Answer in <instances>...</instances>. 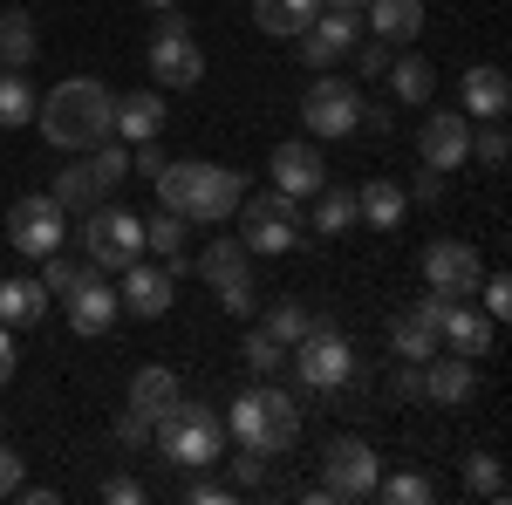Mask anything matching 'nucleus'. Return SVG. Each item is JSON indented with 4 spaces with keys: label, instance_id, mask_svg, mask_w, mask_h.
<instances>
[{
    "label": "nucleus",
    "instance_id": "1",
    "mask_svg": "<svg viewBox=\"0 0 512 505\" xmlns=\"http://www.w3.org/2000/svg\"><path fill=\"white\" fill-rule=\"evenodd\" d=\"M41 137L55 151H89L103 137H117V96L96 76H69L41 96Z\"/></svg>",
    "mask_w": 512,
    "mask_h": 505
},
{
    "label": "nucleus",
    "instance_id": "2",
    "mask_svg": "<svg viewBox=\"0 0 512 505\" xmlns=\"http://www.w3.org/2000/svg\"><path fill=\"white\" fill-rule=\"evenodd\" d=\"M151 185H158L164 212H178V219H192V226L233 219L239 198H246V178H239V171H226V164H205V157H171Z\"/></svg>",
    "mask_w": 512,
    "mask_h": 505
},
{
    "label": "nucleus",
    "instance_id": "3",
    "mask_svg": "<svg viewBox=\"0 0 512 505\" xmlns=\"http://www.w3.org/2000/svg\"><path fill=\"white\" fill-rule=\"evenodd\" d=\"M246 451H260V458H274V451H294V437H301V403L274 383H253L246 396H233V417H226Z\"/></svg>",
    "mask_w": 512,
    "mask_h": 505
},
{
    "label": "nucleus",
    "instance_id": "4",
    "mask_svg": "<svg viewBox=\"0 0 512 505\" xmlns=\"http://www.w3.org/2000/svg\"><path fill=\"white\" fill-rule=\"evenodd\" d=\"M151 437H158L164 458L185 465V471L219 465V451H226V424H219L205 403H185V396H171L158 417H151Z\"/></svg>",
    "mask_w": 512,
    "mask_h": 505
},
{
    "label": "nucleus",
    "instance_id": "5",
    "mask_svg": "<svg viewBox=\"0 0 512 505\" xmlns=\"http://www.w3.org/2000/svg\"><path fill=\"white\" fill-rule=\"evenodd\" d=\"M294 376L315 396H349L362 383V355H355V342L335 321H308V335L294 342Z\"/></svg>",
    "mask_w": 512,
    "mask_h": 505
},
{
    "label": "nucleus",
    "instance_id": "6",
    "mask_svg": "<svg viewBox=\"0 0 512 505\" xmlns=\"http://www.w3.org/2000/svg\"><path fill=\"white\" fill-rule=\"evenodd\" d=\"M82 253L96 273H123L130 260H144V219L123 205H96L82 212Z\"/></svg>",
    "mask_w": 512,
    "mask_h": 505
},
{
    "label": "nucleus",
    "instance_id": "7",
    "mask_svg": "<svg viewBox=\"0 0 512 505\" xmlns=\"http://www.w3.org/2000/svg\"><path fill=\"white\" fill-rule=\"evenodd\" d=\"M294 205L301 198H287V192L239 198V239H246V253H294L301 246V212Z\"/></svg>",
    "mask_w": 512,
    "mask_h": 505
},
{
    "label": "nucleus",
    "instance_id": "8",
    "mask_svg": "<svg viewBox=\"0 0 512 505\" xmlns=\"http://www.w3.org/2000/svg\"><path fill=\"white\" fill-rule=\"evenodd\" d=\"M151 76H158L164 89H198V76H205L198 35L185 28V14H178V7H164L158 28H151Z\"/></svg>",
    "mask_w": 512,
    "mask_h": 505
},
{
    "label": "nucleus",
    "instance_id": "9",
    "mask_svg": "<svg viewBox=\"0 0 512 505\" xmlns=\"http://www.w3.org/2000/svg\"><path fill=\"white\" fill-rule=\"evenodd\" d=\"M301 123L315 130V137H355V123H362V89L349 76H328L321 69L308 82V96H301Z\"/></svg>",
    "mask_w": 512,
    "mask_h": 505
},
{
    "label": "nucleus",
    "instance_id": "10",
    "mask_svg": "<svg viewBox=\"0 0 512 505\" xmlns=\"http://www.w3.org/2000/svg\"><path fill=\"white\" fill-rule=\"evenodd\" d=\"M62 205H55V192H28L14 198V212H7V246L14 253H28V260H48L55 246H62Z\"/></svg>",
    "mask_w": 512,
    "mask_h": 505
},
{
    "label": "nucleus",
    "instance_id": "11",
    "mask_svg": "<svg viewBox=\"0 0 512 505\" xmlns=\"http://www.w3.org/2000/svg\"><path fill=\"white\" fill-rule=\"evenodd\" d=\"M294 41H301V62L321 76V69H335L355 41H362V7H321V14H315V21H308Z\"/></svg>",
    "mask_w": 512,
    "mask_h": 505
},
{
    "label": "nucleus",
    "instance_id": "12",
    "mask_svg": "<svg viewBox=\"0 0 512 505\" xmlns=\"http://www.w3.org/2000/svg\"><path fill=\"white\" fill-rule=\"evenodd\" d=\"M376 451L362 444V437H335L328 451H321V492L328 499H369L376 492Z\"/></svg>",
    "mask_w": 512,
    "mask_h": 505
},
{
    "label": "nucleus",
    "instance_id": "13",
    "mask_svg": "<svg viewBox=\"0 0 512 505\" xmlns=\"http://www.w3.org/2000/svg\"><path fill=\"white\" fill-rule=\"evenodd\" d=\"M424 280H431L437 294L465 301V294H478V280H485V260H478L472 239H431L424 246Z\"/></svg>",
    "mask_w": 512,
    "mask_h": 505
},
{
    "label": "nucleus",
    "instance_id": "14",
    "mask_svg": "<svg viewBox=\"0 0 512 505\" xmlns=\"http://www.w3.org/2000/svg\"><path fill=\"white\" fill-rule=\"evenodd\" d=\"M444 308H451V294H424L410 314H396L390 321V349H396V362H431L444 342H437V328H444Z\"/></svg>",
    "mask_w": 512,
    "mask_h": 505
},
{
    "label": "nucleus",
    "instance_id": "15",
    "mask_svg": "<svg viewBox=\"0 0 512 505\" xmlns=\"http://www.w3.org/2000/svg\"><path fill=\"white\" fill-rule=\"evenodd\" d=\"M417 157H424L431 171L465 164V157H472V117H465V110H431L424 130H417Z\"/></svg>",
    "mask_w": 512,
    "mask_h": 505
},
{
    "label": "nucleus",
    "instance_id": "16",
    "mask_svg": "<svg viewBox=\"0 0 512 505\" xmlns=\"http://www.w3.org/2000/svg\"><path fill=\"white\" fill-rule=\"evenodd\" d=\"M117 314H123L117 287H110V280H103L96 267L76 273V287H69V328H76V335H103Z\"/></svg>",
    "mask_w": 512,
    "mask_h": 505
},
{
    "label": "nucleus",
    "instance_id": "17",
    "mask_svg": "<svg viewBox=\"0 0 512 505\" xmlns=\"http://www.w3.org/2000/svg\"><path fill=\"white\" fill-rule=\"evenodd\" d=\"M171 280H178L171 267H144V260H130V267H123L117 301L137 314V321H158V314H171Z\"/></svg>",
    "mask_w": 512,
    "mask_h": 505
},
{
    "label": "nucleus",
    "instance_id": "18",
    "mask_svg": "<svg viewBox=\"0 0 512 505\" xmlns=\"http://www.w3.org/2000/svg\"><path fill=\"white\" fill-rule=\"evenodd\" d=\"M321 185H328V164H321V151L308 144V137H294V144H280V151H274V192L315 198Z\"/></svg>",
    "mask_w": 512,
    "mask_h": 505
},
{
    "label": "nucleus",
    "instance_id": "19",
    "mask_svg": "<svg viewBox=\"0 0 512 505\" xmlns=\"http://www.w3.org/2000/svg\"><path fill=\"white\" fill-rule=\"evenodd\" d=\"M437 342L451 355H465V362H478V355H492V342H499V321L492 314L465 308V301H451L444 308V328H437Z\"/></svg>",
    "mask_w": 512,
    "mask_h": 505
},
{
    "label": "nucleus",
    "instance_id": "20",
    "mask_svg": "<svg viewBox=\"0 0 512 505\" xmlns=\"http://www.w3.org/2000/svg\"><path fill=\"white\" fill-rule=\"evenodd\" d=\"M458 103H465V117L499 123V117L512 110V82H506V69H492V62H472V69H465V82H458Z\"/></svg>",
    "mask_w": 512,
    "mask_h": 505
},
{
    "label": "nucleus",
    "instance_id": "21",
    "mask_svg": "<svg viewBox=\"0 0 512 505\" xmlns=\"http://www.w3.org/2000/svg\"><path fill=\"white\" fill-rule=\"evenodd\" d=\"M403 205H410V192H403V185L369 178V185L355 192V219H362V226H376V233H396V226H403Z\"/></svg>",
    "mask_w": 512,
    "mask_h": 505
},
{
    "label": "nucleus",
    "instance_id": "22",
    "mask_svg": "<svg viewBox=\"0 0 512 505\" xmlns=\"http://www.w3.org/2000/svg\"><path fill=\"white\" fill-rule=\"evenodd\" d=\"M472 389H478V376H472V362H465V355H444V362L424 369V403L458 410V403H472Z\"/></svg>",
    "mask_w": 512,
    "mask_h": 505
},
{
    "label": "nucleus",
    "instance_id": "23",
    "mask_svg": "<svg viewBox=\"0 0 512 505\" xmlns=\"http://www.w3.org/2000/svg\"><path fill=\"white\" fill-rule=\"evenodd\" d=\"M164 130V96L158 89H130L117 96V137L123 144H144V137H158Z\"/></svg>",
    "mask_w": 512,
    "mask_h": 505
},
{
    "label": "nucleus",
    "instance_id": "24",
    "mask_svg": "<svg viewBox=\"0 0 512 505\" xmlns=\"http://www.w3.org/2000/svg\"><path fill=\"white\" fill-rule=\"evenodd\" d=\"M41 48V28L28 7H0V69H28Z\"/></svg>",
    "mask_w": 512,
    "mask_h": 505
},
{
    "label": "nucleus",
    "instance_id": "25",
    "mask_svg": "<svg viewBox=\"0 0 512 505\" xmlns=\"http://www.w3.org/2000/svg\"><path fill=\"white\" fill-rule=\"evenodd\" d=\"M376 41H417L424 35V0H362Z\"/></svg>",
    "mask_w": 512,
    "mask_h": 505
},
{
    "label": "nucleus",
    "instance_id": "26",
    "mask_svg": "<svg viewBox=\"0 0 512 505\" xmlns=\"http://www.w3.org/2000/svg\"><path fill=\"white\" fill-rule=\"evenodd\" d=\"M321 14V0H253V21H260V35L274 41H294L308 21Z\"/></svg>",
    "mask_w": 512,
    "mask_h": 505
},
{
    "label": "nucleus",
    "instance_id": "27",
    "mask_svg": "<svg viewBox=\"0 0 512 505\" xmlns=\"http://www.w3.org/2000/svg\"><path fill=\"white\" fill-rule=\"evenodd\" d=\"M41 314H48L41 280H0V328H35Z\"/></svg>",
    "mask_w": 512,
    "mask_h": 505
},
{
    "label": "nucleus",
    "instance_id": "28",
    "mask_svg": "<svg viewBox=\"0 0 512 505\" xmlns=\"http://www.w3.org/2000/svg\"><path fill=\"white\" fill-rule=\"evenodd\" d=\"M103 192H110V185L96 178V164H89V157H76V164L55 178V205H62V212H96V198H103Z\"/></svg>",
    "mask_w": 512,
    "mask_h": 505
},
{
    "label": "nucleus",
    "instance_id": "29",
    "mask_svg": "<svg viewBox=\"0 0 512 505\" xmlns=\"http://www.w3.org/2000/svg\"><path fill=\"white\" fill-rule=\"evenodd\" d=\"M144 246L171 260V273L185 267V246H192V219H178V212H158L151 226H144Z\"/></svg>",
    "mask_w": 512,
    "mask_h": 505
},
{
    "label": "nucleus",
    "instance_id": "30",
    "mask_svg": "<svg viewBox=\"0 0 512 505\" xmlns=\"http://www.w3.org/2000/svg\"><path fill=\"white\" fill-rule=\"evenodd\" d=\"M171 396H178V376L171 369H137L130 376V410H144V417H158Z\"/></svg>",
    "mask_w": 512,
    "mask_h": 505
},
{
    "label": "nucleus",
    "instance_id": "31",
    "mask_svg": "<svg viewBox=\"0 0 512 505\" xmlns=\"http://www.w3.org/2000/svg\"><path fill=\"white\" fill-rule=\"evenodd\" d=\"M383 76H390L396 103H431V62H424V55H403V62L383 69Z\"/></svg>",
    "mask_w": 512,
    "mask_h": 505
},
{
    "label": "nucleus",
    "instance_id": "32",
    "mask_svg": "<svg viewBox=\"0 0 512 505\" xmlns=\"http://www.w3.org/2000/svg\"><path fill=\"white\" fill-rule=\"evenodd\" d=\"M246 260H253V253H246V239H212V246L198 253V273H205V280L219 287V280H233V273H246Z\"/></svg>",
    "mask_w": 512,
    "mask_h": 505
},
{
    "label": "nucleus",
    "instance_id": "33",
    "mask_svg": "<svg viewBox=\"0 0 512 505\" xmlns=\"http://www.w3.org/2000/svg\"><path fill=\"white\" fill-rule=\"evenodd\" d=\"M355 226V192H328V185H321L315 192V233L321 239H342Z\"/></svg>",
    "mask_w": 512,
    "mask_h": 505
},
{
    "label": "nucleus",
    "instance_id": "34",
    "mask_svg": "<svg viewBox=\"0 0 512 505\" xmlns=\"http://www.w3.org/2000/svg\"><path fill=\"white\" fill-rule=\"evenodd\" d=\"M465 492L499 505V499H506V465H499L492 451H472V458H465Z\"/></svg>",
    "mask_w": 512,
    "mask_h": 505
},
{
    "label": "nucleus",
    "instance_id": "35",
    "mask_svg": "<svg viewBox=\"0 0 512 505\" xmlns=\"http://www.w3.org/2000/svg\"><path fill=\"white\" fill-rule=\"evenodd\" d=\"M35 123V89L28 76H0V130H28Z\"/></svg>",
    "mask_w": 512,
    "mask_h": 505
},
{
    "label": "nucleus",
    "instance_id": "36",
    "mask_svg": "<svg viewBox=\"0 0 512 505\" xmlns=\"http://www.w3.org/2000/svg\"><path fill=\"white\" fill-rule=\"evenodd\" d=\"M308 321H315V314L301 308V301H274V308H267V335H274L280 349H294V342L308 335Z\"/></svg>",
    "mask_w": 512,
    "mask_h": 505
},
{
    "label": "nucleus",
    "instance_id": "37",
    "mask_svg": "<svg viewBox=\"0 0 512 505\" xmlns=\"http://www.w3.org/2000/svg\"><path fill=\"white\" fill-rule=\"evenodd\" d=\"M239 355H246V369H253V376H274L280 362H287V349H280V342L267 335V328H253V335L239 342Z\"/></svg>",
    "mask_w": 512,
    "mask_h": 505
},
{
    "label": "nucleus",
    "instance_id": "38",
    "mask_svg": "<svg viewBox=\"0 0 512 505\" xmlns=\"http://www.w3.org/2000/svg\"><path fill=\"white\" fill-rule=\"evenodd\" d=\"M376 492L390 505H424L431 499V478H424V471H396V478H376Z\"/></svg>",
    "mask_w": 512,
    "mask_h": 505
},
{
    "label": "nucleus",
    "instance_id": "39",
    "mask_svg": "<svg viewBox=\"0 0 512 505\" xmlns=\"http://www.w3.org/2000/svg\"><path fill=\"white\" fill-rule=\"evenodd\" d=\"M76 260H69V253H62V246H55V253H48V267H41V287H48V294H69V287H76Z\"/></svg>",
    "mask_w": 512,
    "mask_h": 505
},
{
    "label": "nucleus",
    "instance_id": "40",
    "mask_svg": "<svg viewBox=\"0 0 512 505\" xmlns=\"http://www.w3.org/2000/svg\"><path fill=\"white\" fill-rule=\"evenodd\" d=\"M478 294H485V314H492V321H506V314H512V280H506V273L478 280Z\"/></svg>",
    "mask_w": 512,
    "mask_h": 505
},
{
    "label": "nucleus",
    "instance_id": "41",
    "mask_svg": "<svg viewBox=\"0 0 512 505\" xmlns=\"http://www.w3.org/2000/svg\"><path fill=\"white\" fill-rule=\"evenodd\" d=\"M219 301H226V314H239V321H246V314H253V280H246V273L219 280Z\"/></svg>",
    "mask_w": 512,
    "mask_h": 505
},
{
    "label": "nucleus",
    "instance_id": "42",
    "mask_svg": "<svg viewBox=\"0 0 512 505\" xmlns=\"http://www.w3.org/2000/svg\"><path fill=\"white\" fill-rule=\"evenodd\" d=\"M185 499H192V505H226V499H239V485H212V478H192V485H185Z\"/></svg>",
    "mask_w": 512,
    "mask_h": 505
},
{
    "label": "nucleus",
    "instance_id": "43",
    "mask_svg": "<svg viewBox=\"0 0 512 505\" xmlns=\"http://www.w3.org/2000/svg\"><path fill=\"white\" fill-rule=\"evenodd\" d=\"M396 396H403V403H424V362H403V369H396Z\"/></svg>",
    "mask_w": 512,
    "mask_h": 505
},
{
    "label": "nucleus",
    "instance_id": "44",
    "mask_svg": "<svg viewBox=\"0 0 512 505\" xmlns=\"http://www.w3.org/2000/svg\"><path fill=\"white\" fill-rule=\"evenodd\" d=\"M164 164H171V157L158 151V137H144V144H137V157H130V171H137V178H158Z\"/></svg>",
    "mask_w": 512,
    "mask_h": 505
},
{
    "label": "nucleus",
    "instance_id": "45",
    "mask_svg": "<svg viewBox=\"0 0 512 505\" xmlns=\"http://www.w3.org/2000/svg\"><path fill=\"white\" fill-rule=\"evenodd\" d=\"M233 478H239V492H253V485L267 478V465H260V451H246V444H239V458H233Z\"/></svg>",
    "mask_w": 512,
    "mask_h": 505
},
{
    "label": "nucleus",
    "instance_id": "46",
    "mask_svg": "<svg viewBox=\"0 0 512 505\" xmlns=\"http://www.w3.org/2000/svg\"><path fill=\"white\" fill-rule=\"evenodd\" d=\"M103 499L110 505H144V485H137V478H103Z\"/></svg>",
    "mask_w": 512,
    "mask_h": 505
},
{
    "label": "nucleus",
    "instance_id": "47",
    "mask_svg": "<svg viewBox=\"0 0 512 505\" xmlns=\"http://www.w3.org/2000/svg\"><path fill=\"white\" fill-rule=\"evenodd\" d=\"M14 485H21V451L0 444V499H14Z\"/></svg>",
    "mask_w": 512,
    "mask_h": 505
},
{
    "label": "nucleus",
    "instance_id": "48",
    "mask_svg": "<svg viewBox=\"0 0 512 505\" xmlns=\"http://www.w3.org/2000/svg\"><path fill=\"white\" fill-rule=\"evenodd\" d=\"M478 157H485V164H506V130H499V123L478 130Z\"/></svg>",
    "mask_w": 512,
    "mask_h": 505
},
{
    "label": "nucleus",
    "instance_id": "49",
    "mask_svg": "<svg viewBox=\"0 0 512 505\" xmlns=\"http://www.w3.org/2000/svg\"><path fill=\"white\" fill-rule=\"evenodd\" d=\"M117 437H123V444H144V437H151V417H144V410H123Z\"/></svg>",
    "mask_w": 512,
    "mask_h": 505
},
{
    "label": "nucleus",
    "instance_id": "50",
    "mask_svg": "<svg viewBox=\"0 0 512 505\" xmlns=\"http://www.w3.org/2000/svg\"><path fill=\"white\" fill-rule=\"evenodd\" d=\"M383 69H390V41H369L362 48V76H383Z\"/></svg>",
    "mask_w": 512,
    "mask_h": 505
},
{
    "label": "nucleus",
    "instance_id": "51",
    "mask_svg": "<svg viewBox=\"0 0 512 505\" xmlns=\"http://www.w3.org/2000/svg\"><path fill=\"white\" fill-rule=\"evenodd\" d=\"M14 499H28V505H55L62 492H55V485H28V478H21V485H14Z\"/></svg>",
    "mask_w": 512,
    "mask_h": 505
},
{
    "label": "nucleus",
    "instance_id": "52",
    "mask_svg": "<svg viewBox=\"0 0 512 505\" xmlns=\"http://www.w3.org/2000/svg\"><path fill=\"white\" fill-rule=\"evenodd\" d=\"M14 383V335H7V328H0V389Z\"/></svg>",
    "mask_w": 512,
    "mask_h": 505
},
{
    "label": "nucleus",
    "instance_id": "53",
    "mask_svg": "<svg viewBox=\"0 0 512 505\" xmlns=\"http://www.w3.org/2000/svg\"><path fill=\"white\" fill-rule=\"evenodd\" d=\"M321 7H362V0H321Z\"/></svg>",
    "mask_w": 512,
    "mask_h": 505
},
{
    "label": "nucleus",
    "instance_id": "54",
    "mask_svg": "<svg viewBox=\"0 0 512 505\" xmlns=\"http://www.w3.org/2000/svg\"><path fill=\"white\" fill-rule=\"evenodd\" d=\"M144 7H158V14H164V7H178V0H144Z\"/></svg>",
    "mask_w": 512,
    "mask_h": 505
}]
</instances>
